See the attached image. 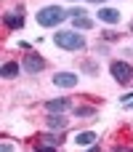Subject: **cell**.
<instances>
[{"mask_svg":"<svg viewBox=\"0 0 133 152\" xmlns=\"http://www.w3.org/2000/svg\"><path fill=\"white\" fill-rule=\"evenodd\" d=\"M5 24H8L11 29H19V27L24 24V19H21L19 13H5Z\"/></svg>","mask_w":133,"mask_h":152,"instance_id":"cell-11","label":"cell"},{"mask_svg":"<svg viewBox=\"0 0 133 152\" xmlns=\"http://www.w3.org/2000/svg\"><path fill=\"white\" fill-rule=\"evenodd\" d=\"M72 24H75V29H91V27H93V21H91L88 16H75Z\"/></svg>","mask_w":133,"mask_h":152,"instance_id":"cell-12","label":"cell"},{"mask_svg":"<svg viewBox=\"0 0 133 152\" xmlns=\"http://www.w3.org/2000/svg\"><path fill=\"white\" fill-rule=\"evenodd\" d=\"M16 75H19V64L16 61H5L0 67V77H16Z\"/></svg>","mask_w":133,"mask_h":152,"instance_id":"cell-10","label":"cell"},{"mask_svg":"<svg viewBox=\"0 0 133 152\" xmlns=\"http://www.w3.org/2000/svg\"><path fill=\"white\" fill-rule=\"evenodd\" d=\"M88 152H99V147H91V150H88Z\"/></svg>","mask_w":133,"mask_h":152,"instance_id":"cell-19","label":"cell"},{"mask_svg":"<svg viewBox=\"0 0 133 152\" xmlns=\"http://www.w3.org/2000/svg\"><path fill=\"white\" fill-rule=\"evenodd\" d=\"M99 19H101L104 24H117V21H120V11H117V8L101 5V8H99Z\"/></svg>","mask_w":133,"mask_h":152,"instance_id":"cell-6","label":"cell"},{"mask_svg":"<svg viewBox=\"0 0 133 152\" xmlns=\"http://www.w3.org/2000/svg\"><path fill=\"white\" fill-rule=\"evenodd\" d=\"M112 152H133V150H125V147H117V150H112Z\"/></svg>","mask_w":133,"mask_h":152,"instance_id":"cell-17","label":"cell"},{"mask_svg":"<svg viewBox=\"0 0 133 152\" xmlns=\"http://www.w3.org/2000/svg\"><path fill=\"white\" fill-rule=\"evenodd\" d=\"M69 107H72L69 99H51V102H45V110H48V112H59V115L67 112Z\"/></svg>","mask_w":133,"mask_h":152,"instance_id":"cell-7","label":"cell"},{"mask_svg":"<svg viewBox=\"0 0 133 152\" xmlns=\"http://www.w3.org/2000/svg\"><path fill=\"white\" fill-rule=\"evenodd\" d=\"M24 69H27L29 75H37V72L45 69V59L37 56V53H29V56H24Z\"/></svg>","mask_w":133,"mask_h":152,"instance_id":"cell-4","label":"cell"},{"mask_svg":"<svg viewBox=\"0 0 133 152\" xmlns=\"http://www.w3.org/2000/svg\"><path fill=\"white\" fill-rule=\"evenodd\" d=\"M0 152H13V147H11V144H3V147H0Z\"/></svg>","mask_w":133,"mask_h":152,"instance_id":"cell-16","label":"cell"},{"mask_svg":"<svg viewBox=\"0 0 133 152\" xmlns=\"http://www.w3.org/2000/svg\"><path fill=\"white\" fill-rule=\"evenodd\" d=\"M88 3H99V5H104V0H88Z\"/></svg>","mask_w":133,"mask_h":152,"instance_id":"cell-18","label":"cell"},{"mask_svg":"<svg viewBox=\"0 0 133 152\" xmlns=\"http://www.w3.org/2000/svg\"><path fill=\"white\" fill-rule=\"evenodd\" d=\"M123 104H125V110H133V94H125L123 96Z\"/></svg>","mask_w":133,"mask_h":152,"instance_id":"cell-14","label":"cell"},{"mask_svg":"<svg viewBox=\"0 0 133 152\" xmlns=\"http://www.w3.org/2000/svg\"><path fill=\"white\" fill-rule=\"evenodd\" d=\"M109 72H112V77H115L117 83H123V86L133 80V67H131V64H125V61H112Z\"/></svg>","mask_w":133,"mask_h":152,"instance_id":"cell-3","label":"cell"},{"mask_svg":"<svg viewBox=\"0 0 133 152\" xmlns=\"http://www.w3.org/2000/svg\"><path fill=\"white\" fill-rule=\"evenodd\" d=\"M67 16H69V13H67L61 5H48V8H43V11H37V24H40V27H56V24H61Z\"/></svg>","mask_w":133,"mask_h":152,"instance_id":"cell-2","label":"cell"},{"mask_svg":"<svg viewBox=\"0 0 133 152\" xmlns=\"http://www.w3.org/2000/svg\"><path fill=\"white\" fill-rule=\"evenodd\" d=\"M75 144L77 147H91V144H96V134L93 131H83V134L75 136Z\"/></svg>","mask_w":133,"mask_h":152,"instance_id":"cell-9","label":"cell"},{"mask_svg":"<svg viewBox=\"0 0 133 152\" xmlns=\"http://www.w3.org/2000/svg\"><path fill=\"white\" fill-rule=\"evenodd\" d=\"M77 80H80V77H77L75 72H56V75H53V83H56L59 88H75Z\"/></svg>","mask_w":133,"mask_h":152,"instance_id":"cell-5","label":"cell"},{"mask_svg":"<svg viewBox=\"0 0 133 152\" xmlns=\"http://www.w3.org/2000/svg\"><path fill=\"white\" fill-rule=\"evenodd\" d=\"M53 43H56L59 48H64V51H83V48H85V37L77 35L75 29H61V32H56V35H53Z\"/></svg>","mask_w":133,"mask_h":152,"instance_id":"cell-1","label":"cell"},{"mask_svg":"<svg viewBox=\"0 0 133 152\" xmlns=\"http://www.w3.org/2000/svg\"><path fill=\"white\" fill-rule=\"evenodd\" d=\"M37 152H56V144H37Z\"/></svg>","mask_w":133,"mask_h":152,"instance_id":"cell-15","label":"cell"},{"mask_svg":"<svg viewBox=\"0 0 133 152\" xmlns=\"http://www.w3.org/2000/svg\"><path fill=\"white\" fill-rule=\"evenodd\" d=\"M96 110L93 107H75V118H93Z\"/></svg>","mask_w":133,"mask_h":152,"instance_id":"cell-13","label":"cell"},{"mask_svg":"<svg viewBox=\"0 0 133 152\" xmlns=\"http://www.w3.org/2000/svg\"><path fill=\"white\" fill-rule=\"evenodd\" d=\"M48 128H51V131H64V128H67V120H64V115H59V112H51V115H48Z\"/></svg>","mask_w":133,"mask_h":152,"instance_id":"cell-8","label":"cell"}]
</instances>
